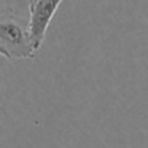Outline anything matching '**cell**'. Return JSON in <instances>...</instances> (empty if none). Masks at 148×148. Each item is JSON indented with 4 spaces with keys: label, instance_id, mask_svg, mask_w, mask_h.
Masks as SVG:
<instances>
[{
    "label": "cell",
    "instance_id": "cell-1",
    "mask_svg": "<svg viewBox=\"0 0 148 148\" xmlns=\"http://www.w3.org/2000/svg\"><path fill=\"white\" fill-rule=\"evenodd\" d=\"M0 54L10 60H32L35 57L28 25L10 9H3L0 18Z\"/></svg>",
    "mask_w": 148,
    "mask_h": 148
},
{
    "label": "cell",
    "instance_id": "cell-2",
    "mask_svg": "<svg viewBox=\"0 0 148 148\" xmlns=\"http://www.w3.org/2000/svg\"><path fill=\"white\" fill-rule=\"evenodd\" d=\"M62 0H31L29 2V36L36 49L41 48L47 29Z\"/></svg>",
    "mask_w": 148,
    "mask_h": 148
}]
</instances>
